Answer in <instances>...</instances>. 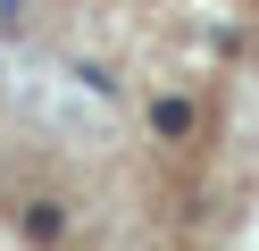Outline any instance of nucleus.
<instances>
[{"label":"nucleus","mask_w":259,"mask_h":251,"mask_svg":"<svg viewBox=\"0 0 259 251\" xmlns=\"http://www.w3.org/2000/svg\"><path fill=\"white\" fill-rule=\"evenodd\" d=\"M142 117H151V134H159V142H184V134L201 126V109H192L184 92H151V100H142Z\"/></svg>","instance_id":"obj_1"},{"label":"nucleus","mask_w":259,"mask_h":251,"mask_svg":"<svg viewBox=\"0 0 259 251\" xmlns=\"http://www.w3.org/2000/svg\"><path fill=\"white\" fill-rule=\"evenodd\" d=\"M25 234H34V243H59V234H67V209H59V201H25Z\"/></svg>","instance_id":"obj_2"}]
</instances>
